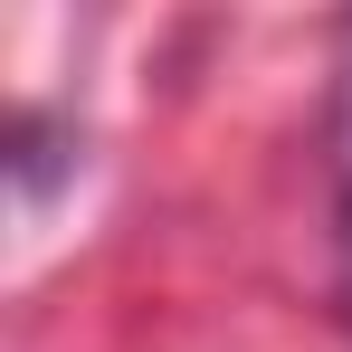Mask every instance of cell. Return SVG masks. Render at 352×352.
Wrapping results in <instances>:
<instances>
[{"label":"cell","instance_id":"1","mask_svg":"<svg viewBox=\"0 0 352 352\" xmlns=\"http://www.w3.org/2000/svg\"><path fill=\"white\" fill-rule=\"evenodd\" d=\"M333 295H343V324H352V29H343V58H333Z\"/></svg>","mask_w":352,"mask_h":352}]
</instances>
